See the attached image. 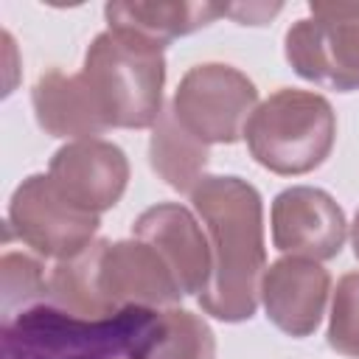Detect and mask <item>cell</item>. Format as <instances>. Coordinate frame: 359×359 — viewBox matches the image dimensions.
<instances>
[{"label": "cell", "mask_w": 359, "mask_h": 359, "mask_svg": "<svg viewBox=\"0 0 359 359\" xmlns=\"http://www.w3.org/2000/svg\"><path fill=\"white\" fill-rule=\"evenodd\" d=\"M191 202L210 236V280L199 294L205 314L241 323L255 314L266 269L258 191L238 177H202Z\"/></svg>", "instance_id": "obj_1"}, {"label": "cell", "mask_w": 359, "mask_h": 359, "mask_svg": "<svg viewBox=\"0 0 359 359\" xmlns=\"http://www.w3.org/2000/svg\"><path fill=\"white\" fill-rule=\"evenodd\" d=\"M163 331V311L129 306L112 317H79L34 303L3 320V359H146Z\"/></svg>", "instance_id": "obj_2"}, {"label": "cell", "mask_w": 359, "mask_h": 359, "mask_svg": "<svg viewBox=\"0 0 359 359\" xmlns=\"http://www.w3.org/2000/svg\"><path fill=\"white\" fill-rule=\"evenodd\" d=\"M73 84L95 135L112 126H154L163 112V48L137 34L107 28L87 48L84 67L73 73Z\"/></svg>", "instance_id": "obj_3"}, {"label": "cell", "mask_w": 359, "mask_h": 359, "mask_svg": "<svg viewBox=\"0 0 359 359\" xmlns=\"http://www.w3.org/2000/svg\"><path fill=\"white\" fill-rule=\"evenodd\" d=\"M337 137V118L320 93L283 87L258 104L244 126L255 163L275 174H309L325 163Z\"/></svg>", "instance_id": "obj_4"}, {"label": "cell", "mask_w": 359, "mask_h": 359, "mask_svg": "<svg viewBox=\"0 0 359 359\" xmlns=\"http://www.w3.org/2000/svg\"><path fill=\"white\" fill-rule=\"evenodd\" d=\"M286 31V59L297 76L328 90H359V3H311Z\"/></svg>", "instance_id": "obj_5"}, {"label": "cell", "mask_w": 359, "mask_h": 359, "mask_svg": "<svg viewBox=\"0 0 359 359\" xmlns=\"http://www.w3.org/2000/svg\"><path fill=\"white\" fill-rule=\"evenodd\" d=\"M258 104L255 84L236 67L208 62L191 67L177 84L171 109L202 143H236Z\"/></svg>", "instance_id": "obj_6"}, {"label": "cell", "mask_w": 359, "mask_h": 359, "mask_svg": "<svg viewBox=\"0 0 359 359\" xmlns=\"http://www.w3.org/2000/svg\"><path fill=\"white\" fill-rule=\"evenodd\" d=\"M98 216L70 205L48 174H31L8 202V227L45 258H73L93 244Z\"/></svg>", "instance_id": "obj_7"}, {"label": "cell", "mask_w": 359, "mask_h": 359, "mask_svg": "<svg viewBox=\"0 0 359 359\" xmlns=\"http://www.w3.org/2000/svg\"><path fill=\"white\" fill-rule=\"evenodd\" d=\"M98 289L112 311L143 306V309H171L182 292L174 272L160 258L154 247L140 238L107 241L98 258Z\"/></svg>", "instance_id": "obj_8"}, {"label": "cell", "mask_w": 359, "mask_h": 359, "mask_svg": "<svg viewBox=\"0 0 359 359\" xmlns=\"http://www.w3.org/2000/svg\"><path fill=\"white\" fill-rule=\"evenodd\" d=\"M53 188L84 213H104L126 191L129 163L126 154L107 140L87 137L62 146L48 165Z\"/></svg>", "instance_id": "obj_9"}, {"label": "cell", "mask_w": 359, "mask_h": 359, "mask_svg": "<svg viewBox=\"0 0 359 359\" xmlns=\"http://www.w3.org/2000/svg\"><path fill=\"white\" fill-rule=\"evenodd\" d=\"M272 241L286 255L311 261L334 258L345 241V213L320 188H286L272 202Z\"/></svg>", "instance_id": "obj_10"}, {"label": "cell", "mask_w": 359, "mask_h": 359, "mask_svg": "<svg viewBox=\"0 0 359 359\" xmlns=\"http://www.w3.org/2000/svg\"><path fill=\"white\" fill-rule=\"evenodd\" d=\"M135 238L146 241L160 252L168 269L177 278V286L185 294H202L210 280V244L202 236V227L191 216L188 208L177 202H163L143 210L132 224Z\"/></svg>", "instance_id": "obj_11"}, {"label": "cell", "mask_w": 359, "mask_h": 359, "mask_svg": "<svg viewBox=\"0 0 359 359\" xmlns=\"http://www.w3.org/2000/svg\"><path fill=\"white\" fill-rule=\"evenodd\" d=\"M328 286L331 278L317 261L286 255L261 278L266 317L289 337H309L323 320Z\"/></svg>", "instance_id": "obj_12"}, {"label": "cell", "mask_w": 359, "mask_h": 359, "mask_svg": "<svg viewBox=\"0 0 359 359\" xmlns=\"http://www.w3.org/2000/svg\"><path fill=\"white\" fill-rule=\"evenodd\" d=\"M222 14H227V6L216 3H107L104 8L109 28L137 34L160 48L210 25Z\"/></svg>", "instance_id": "obj_13"}, {"label": "cell", "mask_w": 359, "mask_h": 359, "mask_svg": "<svg viewBox=\"0 0 359 359\" xmlns=\"http://www.w3.org/2000/svg\"><path fill=\"white\" fill-rule=\"evenodd\" d=\"M208 143L194 137L174 115V109H163L157 123L151 126L149 140V160L151 168L180 194L194 191L202 180V171L208 165Z\"/></svg>", "instance_id": "obj_14"}, {"label": "cell", "mask_w": 359, "mask_h": 359, "mask_svg": "<svg viewBox=\"0 0 359 359\" xmlns=\"http://www.w3.org/2000/svg\"><path fill=\"white\" fill-rule=\"evenodd\" d=\"M104 238L93 241L87 250L76 252L73 258H65L53 266L48 275V297L53 306L79 314V317H112L107 300L98 289V258H101Z\"/></svg>", "instance_id": "obj_15"}, {"label": "cell", "mask_w": 359, "mask_h": 359, "mask_svg": "<svg viewBox=\"0 0 359 359\" xmlns=\"http://www.w3.org/2000/svg\"><path fill=\"white\" fill-rule=\"evenodd\" d=\"M216 339L208 323L185 309L163 311V331L146 359H213Z\"/></svg>", "instance_id": "obj_16"}, {"label": "cell", "mask_w": 359, "mask_h": 359, "mask_svg": "<svg viewBox=\"0 0 359 359\" xmlns=\"http://www.w3.org/2000/svg\"><path fill=\"white\" fill-rule=\"evenodd\" d=\"M3 275V320L48 297V278L42 264L25 252H6L0 261Z\"/></svg>", "instance_id": "obj_17"}, {"label": "cell", "mask_w": 359, "mask_h": 359, "mask_svg": "<svg viewBox=\"0 0 359 359\" xmlns=\"http://www.w3.org/2000/svg\"><path fill=\"white\" fill-rule=\"evenodd\" d=\"M328 345L342 356L359 359V272H348L337 283L328 323Z\"/></svg>", "instance_id": "obj_18"}, {"label": "cell", "mask_w": 359, "mask_h": 359, "mask_svg": "<svg viewBox=\"0 0 359 359\" xmlns=\"http://www.w3.org/2000/svg\"><path fill=\"white\" fill-rule=\"evenodd\" d=\"M351 241H353V255L359 258V210H356V219H353V230H351Z\"/></svg>", "instance_id": "obj_19"}]
</instances>
